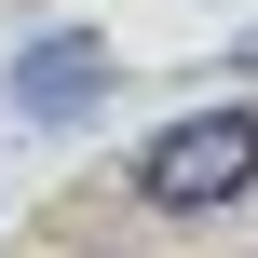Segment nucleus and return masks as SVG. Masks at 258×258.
Listing matches in <instances>:
<instances>
[{
    "mask_svg": "<svg viewBox=\"0 0 258 258\" xmlns=\"http://www.w3.org/2000/svg\"><path fill=\"white\" fill-rule=\"evenodd\" d=\"M82 95H109V41H27L14 54V109L27 122H68Z\"/></svg>",
    "mask_w": 258,
    "mask_h": 258,
    "instance_id": "obj_2",
    "label": "nucleus"
},
{
    "mask_svg": "<svg viewBox=\"0 0 258 258\" xmlns=\"http://www.w3.org/2000/svg\"><path fill=\"white\" fill-rule=\"evenodd\" d=\"M136 190H150L163 218L245 204V190H258V109H190V122H163V136L136 150Z\"/></svg>",
    "mask_w": 258,
    "mask_h": 258,
    "instance_id": "obj_1",
    "label": "nucleus"
}]
</instances>
